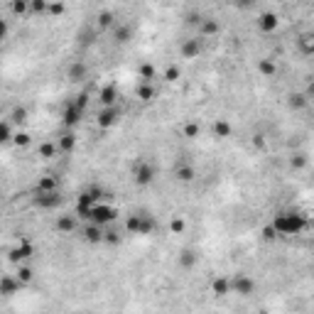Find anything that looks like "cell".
<instances>
[{"instance_id":"cell-1","label":"cell","mask_w":314,"mask_h":314,"mask_svg":"<svg viewBox=\"0 0 314 314\" xmlns=\"http://www.w3.org/2000/svg\"><path fill=\"white\" fill-rule=\"evenodd\" d=\"M270 226L275 228L277 238H292V236H299L309 228V219H307V214H302L297 209H287V211L275 214Z\"/></svg>"},{"instance_id":"cell-2","label":"cell","mask_w":314,"mask_h":314,"mask_svg":"<svg viewBox=\"0 0 314 314\" xmlns=\"http://www.w3.org/2000/svg\"><path fill=\"white\" fill-rule=\"evenodd\" d=\"M86 106H89V93L86 91L79 93V96H74V98H69L67 103H64V111H62V125L67 130L79 128V123H81V118L86 113Z\"/></svg>"},{"instance_id":"cell-3","label":"cell","mask_w":314,"mask_h":314,"mask_svg":"<svg viewBox=\"0 0 314 314\" xmlns=\"http://www.w3.org/2000/svg\"><path fill=\"white\" fill-rule=\"evenodd\" d=\"M155 228H157L155 219L147 211H135L125 219V231L133 233V236H150Z\"/></svg>"},{"instance_id":"cell-4","label":"cell","mask_w":314,"mask_h":314,"mask_svg":"<svg viewBox=\"0 0 314 314\" xmlns=\"http://www.w3.org/2000/svg\"><path fill=\"white\" fill-rule=\"evenodd\" d=\"M115 219H118V209H115L113 204H108L106 199L93 204L89 209V214L84 216V221H91V224H98V226H108V224H113Z\"/></svg>"},{"instance_id":"cell-5","label":"cell","mask_w":314,"mask_h":314,"mask_svg":"<svg viewBox=\"0 0 314 314\" xmlns=\"http://www.w3.org/2000/svg\"><path fill=\"white\" fill-rule=\"evenodd\" d=\"M106 199V189L103 187H98V184H93L89 189H84L81 194H79V199H76V216L79 219H84L86 214H89V209L93 204L103 202Z\"/></svg>"},{"instance_id":"cell-6","label":"cell","mask_w":314,"mask_h":314,"mask_svg":"<svg viewBox=\"0 0 314 314\" xmlns=\"http://www.w3.org/2000/svg\"><path fill=\"white\" fill-rule=\"evenodd\" d=\"M157 177V167L152 160H147V157H142V160H135L133 165V182L137 187H147V184H152Z\"/></svg>"},{"instance_id":"cell-7","label":"cell","mask_w":314,"mask_h":314,"mask_svg":"<svg viewBox=\"0 0 314 314\" xmlns=\"http://www.w3.org/2000/svg\"><path fill=\"white\" fill-rule=\"evenodd\" d=\"M62 192L59 189H52V192H37L35 189V194H32V204L37 206V209H42V211H54V209H59L62 206Z\"/></svg>"},{"instance_id":"cell-8","label":"cell","mask_w":314,"mask_h":314,"mask_svg":"<svg viewBox=\"0 0 314 314\" xmlns=\"http://www.w3.org/2000/svg\"><path fill=\"white\" fill-rule=\"evenodd\" d=\"M255 290H258V282H255L250 275H246V272H236V275L231 277V292L248 297V294H253Z\"/></svg>"},{"instance_id":"cell-9","label":"cell","mask_w":314,"mask_h":314,"mask_svg":"<svg viewBox=\"0 0 314 314\" xmlns=\"http://www.w3.org/2000/svg\"><path fill=\"white\" fill-rule=\"evenodd\" d=\"M120 106L115 103V106H103V111L98 113V118H96V125L101 128V130H111L113 125H118V120H120Z\"/></svg>"},{"instance_id":"cell-10","label":"cell","mask_w":314,"mask_h":314,"mask_svg":"<svg viewBox=\"0 0 314 314\" xmlns=\"http://www.w3.org/2000/svg\"><path fill=\"white\" fill-rule=\"evenodd\" d=\"M204 52V37H187L180 42V57L182 59H197Z\"/></svg>"},{"instance_id":"cell-11","label":"cell","mask_w":314,"mask_h":314,"mask_svg":"<svg viewBox=\"0 0 314 314\" xmlns=\"http://www.w3.org/2000/svg\"><path fill=\"white\" fill-rule=\"evenodd\" d=\"M35 255V246L27 241V238H23L18 246L10 250V263H15V265H23L25 260H30Z\"/></svg>"},{"instance_id":"cell-12","label":"cell","mask_w":314,"mask_h":314,"mask_svg":"<svg viewBox=\"0 0 314 314\" xmlns=\"http://www.w3.org/2000/svg\"><path fill=\"white\" fill-rule=\"evenodd\" d=\"M258 30L263 32V35H272L275 30H277V25H280V18H277V13H272V10H265V13H260L258 15Z\"/></svg>"},{"instance_id":"cell-13","label":"cell","mask_w":314,"mask_h":314,"mask_svg":"<svg viewBox=\"0 0 314 314\" xmlns=\"http://www.w3.org/2000/svg\"><path fill=\"white\" fill-rule=\"evenodd\" d=\"M133 35H135V27L133 25H128V23H115V27H113V42L115 45H128L130 40H133Z\"/></svg>"},{"instance_id":"cell-14","label":"cell","mask_w":314,"mask_h":314,"mask_svg":"<svg viewBox=\"0 0 314 314\" xmlns=\"http://www.w3.org/2000/svg\"><path fill=\"white\" fill-rule=\"evenodd\" d=\"M106 226H98V224H91L81 231V236H84V241L86 243H93V246H98V243H103L106 241V231H103Z\"/></svg>"},{"instance_id":"cell-15","label":"cell","mask_w":314,"mask_h":314,"mask_svg":"<svg viewBox=\"0 0 314 314\" xmlns=\"http://www.w3.org/2000/svg\"><path fill=\"white\" fill-rule=\"evenodd\" d=\"M175 180L182 182V184L194 182L197 180V170H194V165H189V162H180V165L175 167Z\"/></svg>"},{"instance_id":"cell-16","label":"cell","mask_w":314,"mask_h":314,"mask_svg":"<svg viewBox=\"0 0 314 314\" xmlns=\"http://www.w3.org/2000/svg\"><path fill=\"white\" fill-rule=\"evenodd\" d=\"M297 52L302 57H314V32H302L297 37Z\"/></svg>"},{"instance_id":"cell-17","label":"cell","mask_w":314,"mask_h":314,"mask_svg":"<svg viewBox=\"0 0 314 314\" xmlns=\"http://www.w3.org/2000/svg\"><path fill=\"white\" fill-rule=\"evenodd\" d=\"M20 287H25V285L18 280V275H15V277H13V275H5V277L0 280V294H3V297H10V294L20 292Z\"/></svg>"},{"instance_id":"cell-18","label":"cell","mask_w":314,"mask_h":314,"mask_svg":"<svg viewBox=\"0 0 314 314\" xmlns=\"http://www.w3.org/2000/svg\"><path fill=\"white\" fill-rule=\"evenodd\" d=\"M86 74H89V67H86L84 62H74V64H69V69H67V79L71 81V84L84 81V79H86Z\"/></svg>"},{"instance_id":"cell-19","label":"cell","mask_w":314,"mask_h":314,"mask_svg":"<svg viewBox=\"0 0 314 314\" xmlns=\"http://www.w3.org/2000/svg\"><path fill=\"white\" fill-rule=\"evenodd\" d=\"M287 106H290V111H304L307 106H309V98H307V93L304 91H292L290 96H287Z\"/></svg>"},{"instance_id":"cell-20","label":"cell","mask_w":314,"mask_h":314,"mask_svg":"<svg viewBox=\"0 0 314 314\" xmlns=\"http://www.w3.org/2000/svg\"><path fill=\"white\" fill-rule=\"evenodd\" d=\"M197 32H199V37H204V40H206V37H216V35L221 32V25L216 23L214 18H204L202 25L197 27Z\"/></svg>"},{"instance_id":"cell-21","label":"cell","mask_w":314,"mask_h":314,"mask_svg":"<svg viewBox=\"0 0 314 314\" xmlns=\"http://www.w3.org/2000/svg\"><path fill=\"white\" fill-rule=\"evenodd\" d=\"M98 101H101V106H115L118 103V89L113 84H106L98 91Z\"/></svg>"},{"instance_id":"cell-22","label":"cell","mask_w":314,"mask_h":314,"mask_svg":"<svg viewBox=\"0 0 314 314\" xmlns=\"http://www.w3.org/2000/svg\"><path fill=\"white\" fill-rule=\"evenodd\" d=\"M135 96L142 101V103H150L152 98L157 96V91H155V86L152 84H147V81H140L137 86H135Z\"/></svg>"},{"instance_id":"cell-23","label":"cell","mask_w":314,"mask_h":314,"mask_svg":"<svg viewBox=\"0 0 314 314\" xmlns=\"http://www.w3.org/2000/svg\"><path fill=\"white\" fill-rule=\"evenodd\" d=\"M54 228H57L59 233H74V231H76V216H71V214L59 216V219L54 221Z\"/></svg>"},{"instance_id":"cell-24","label":"cell","mask_w":314,"mask_h":314,"mask_svg":"<svg viewBox=\"0 0 314 314\" xmlns=\"http://www.w3.org/2000/svg\"><path fill=\"white\" fill-rule=\"evenodd\" d=\"M211 130H214V135H216L219 140H226V137L233 135V125H231L228 120H216V123L211 125Z\"/></svg>"},{"instance_id":"cell-25","label":"cell","mask_w":314,"mask_h":314,"mask_svg":"<svg viewBox=\"0 0 314 314\" xmlns=\"http://www.w3.org/2000/svg\"><path fill=\"white\" fill-rule=\"evenodd\" d=\"M96 20H98V30H113V27H115V23H118V18L113 15L111 10H101Z\"/></svg>"},{"instance_id":"cell-26","label":"cell","mask_w":314,"mask_h":314,"mask_svg":"<svg viewBox=\"0 0 314 314\" xmlns=\"http://www.w3.org/2000/svg\"><path fill=\"white\" fill-rule=\"evenodd\" d=\"M59 152H71L74 147H76V135H74V130H67V133L59 137Z\"/></svg>"},{"instance_id":"cell-27","label":"cell","mask_w":314,"mask_h":314,"mask_svg":"<svg viewBox=\"0 0 314 314\" xmlns=\"http://www.w3.org/2000/svg\"><path fill=\"white\" fill-rule=\"evenodd\" d=\"M211 290L214 294H219V297H224L231 292V277H216V280H211Z\"/></svg>"},{"instance_id":"cell-28","label":"cell","mask_w":314,"mask_h":314,"mask_svg":"<svg viewBox=\"0 0 314 314\" xmlns=\"http://www.w3.org/2000/svg\"><path fill=\"white\" fill-rule=\"evenodd\" d=\"M137 79H140V81L152 84V79H157V69L152 67V64H147V62H145V64H140V67H137Z\"/></svg>"},{"instance_id":"cell-29","label":"cell","mask_w":314,"mask_h":314,"mask_svg":"<svg viewBox=\"0 0 314 314\" xmlns=\"http://www.w3.org/2000/svg\"><path fill=\"white\" fill-rule=\"evenodd\" d=\"M258 71H260L263 76H275V74H277V64H275V59L263 57V59L258 62Z\"/></svg>"},{"instance_id":"cell-30","label":"cell","mask_w":314,"mask_h":314,"mask_svg":"<svg viewBox=\"0 0 314 314\" xmlns=\"http://www.w3.org/2000/svg\"><path fill=\"white\" fill-rule=\"evenodd\" d=\"M35 189H37V192H52V189H59V182H57V177L47 175V177H40Z\"/></svg>"},{"instance_id":"cell-31","label":"cell","mask_w":314,"mask_h":314,"mask_svg":"<svg viewBox=\"0 0 314 314\" xmlns=\"http://www.w3.org/2000/svg\"><path fill=\"white\" fill-rule=\"evenodd\" d=\"M49 3L52 0H30V13L32 15H49Z\"/></svg>"},{"instance_id":"cell-32","label":"cell","mask_w":314,"mask_h":314,"mask_svg":"<svg viewBox=\"0 0 314 314\" xmlns=\"http://www.w3.org/2000/svg\"><path fill=\"white\" fill-rule=\"evenodd\" d=\"M10 10H13V15L23 18V15L30 13V0H13V3H10Z\"/></svg>"},{"instance_id":"cell-33","label":"cell","mask_w":314,"mask_h":314,"mask_svg":"<svg viewBox=\"0 0 314 314\" xmlns=\"http://www.w3.org/2000/svg\"><path fill=\"white\" fill-rule=\"evenodd\" d=\"M182 135H184V137H189V140L199 137V123H194V120H187V123H184V128H182Z\"/></svg>"},{"instance_id":"cell-34","label":"cell","mask_w":314,"mask_h":314,"mask_svg":"<svg viewBox=\"0 0 314 314\" xmlns=\"http://www.w3.org/2000/svg\"><path fill=\"white\" fill-rule=\"evenodd\" d=\"M57 152H59V145H54V142H42L40 145V157H45V160H52Z\"/></svg>"},{"instance_id":"cell-35","label":"cell","mask_w":314,"mask_h":314,"mask_svg":"<svg viewBox=\"0 0 314 314\" xmlns=\"http://www.w3.org/2000/svg\"><path fill=\"white\" fill-rule=\"evenodd\" d=\"M67 13V5L62 0H52L49 3V18H62Z\"/></svg>"},{"instance_id":"cell-36","label":"cell","mask_w":314,"mask_h":314,"mask_svg":"<svg viewBox=\"0 0 314 314\" xmlns=\"http://www.w3.org/2000/svg\"><path fill=\"white\" fill-rule=\"evenodd\" d=\"M180 76H182V71H180L177 64H170V67L165 69V74H162V79H165V81H170V84H175Z\"/></svg>"},{"instance_id":"cell-37","label":"cell","mask_w":314,"mask_h":314,"mask_svg":"<svg viewBox=\"0 0 314 314\" xmlns=\"http://www.w3.org/2000/svg\"><path fill=\"white\" fill-rule=\"evenodd\" d=\"M32 277H35L32 268H27V265H18V280H20L23 285H30V282H32Z\"/></svg>"},{"instance_id":"cell-38","label":"cell","mask_w":314,"mask_h":314,"mask_svg":"<svg viewBox=\"0 0 314 314\" xmlns=\"http://www.w3.org/2000/svg\"><path fill=\"white\" fill-rule=\"evenodd\" d=\"M290 167L294 170V172H299V170H304L307 167V157L302 155V152H294V155L290 157Z\"/></svg>"},{"instance_id":"cell-39","label":"cell","mask_w":314,"mask_h":314,"mask_svg":"<svg viewBox=\"0 0 314 314\" xmlns=\"http://www.w3.org/2000/svg\"><path fill=\"white\" fill-rule=\"evenodd\" d=\"M15 135H13V125H10V118H5L3 120V125H0V140L3 142H10Z\"/></svg>"},{"instance_id":"cell-40","label":"cell","mask_w":314,"mask_h":314,"mask_svg":"<svg viewBox=\"0 0 314 314\" xmlns=\"http://www.w3.org/2000/svg\"><path fill=\"white\" fill-rule=\"evenodd\" d=\"M180 265L184 270L194 268V265H197V255H194V253H189V250H184V253L180 255Z\"/></svg>"},{"instance_id":"cell-41","label":"cell","mask_w":314,"mask_h":314,"mask_svg":"<svg viewBox=\"0 0 314 314\" xmlns=\"http://www.w3.org/2000/svg\"><path fill=\"white\" fill-rule=\"evenodd\" d=\"M184 228H187V221H184L182 216H177V219L170 221V231H172V233H184Z\"/></svg>"},{"instance_id":"cell-42","label":"cell","mask_w":314,"mask_h":314,"mask_svg":"<svg viewBox=\"0 0 314 314\" xmlns=\"http://www.w3.org/2000/svg\"><path fill=\"white\" fill-rule=\"evenodd\" d=\"M25 118H27V108H23V106H18L15 111L10 113V120H13V123H25Z\"/></svg>"},{"instance_id":"cell-43","label":"cell","mask_w":314,"mask_h":314,"mask_svg":"<svg viewBox=\"0 0 314 314\" xmlns=\"http://www.w3.org/2000/svg\"><path fill=\"white\" fill-rule=\"evenodd\" d=\"M255 3L258 0H231V5L236 10H250V8H255Z\"/></svg>"},{"instance_id":"cell-44","label":"cell","mask_w":314,"mask_h":314,"mask_svg":"<svg viewBox=\"0 0 314 314\" xmlns=\"http://www.w3.org/2000/svg\"><path fill=\"white\" fill-rule=\"evenodd\" d=\"M13 140H15V145H18V147H27V145L32 142V140H30V135H27V133H20V130L15 133V137H13Z\"/></svg>"},{"instance_id":"cell-45","label":"cell","mask_w":314,"mask_h":314,"mask_svg":"<svg viewBox=\"0 0 314 314\" xmlns=\"http://www.w3.org/2000/svg\"><path fill=\"white\" fill-rule=\"evenodd\" d=\"M260 233H263V241H275V238H277V233H275V228H272V226H265V228H263V231H260Z\"/></svg>"},{"instance_id":"cell-46","label":"cell","mask_w":314,"mask_h":314,"mask_svg":"<svg viewBox=\"0 0 314 314\" xmlns=\"http://www.w3.org/2000/svg\"><path fill=\"white\" fill-rule=\"evenodd\" d=\"M106 243H111V246L120 243V236H118L115 231H106Z\"/></svg>"},{"instance_id":"cell-47","label":"cell","mask_w":314,"mask_h":314,"mask_svg":"<svg viewBox=\"0 0 314 314\" xmlns=\"http://www.w3.org/2000/svg\"><path fill=\"white\" fill-rule=\"evenodd\" d=\"M304 93H307V98H309V101L314 98V76L309 79V81H307V86H304Z\"/></svg>"},{"instance_id":"cell-48","label":"cell","mask_w":314,"mask_h":314,"mask_svg":"<svg viewBox=\"0 0 314 314\" xmlns=\"http://www.w3.org/2000/svg\"><path fill=\"white\" fill-rule=\"evenodd\" d=\"M253 145L263 150V147H265V140H263V135H253Z\"/></svg>"},{"instance_id":"cell-49","label":"cell","mask_w":314,"mask_h":314,"mask_svg":"<svg viewBox=\"0 0 314 314\" xmlns=\"http://www.w3.org/2000/svg\"><path fill=\"white\" fill-rule=\"evenodd\" d=\"M307 231H312L314 233V219H309V228H307Z\"/></svg>"},{"instance_id":"cell-50","label":"cell","mask_w":314,"mask_h":314,"mask_svg":"<svg viewBox=\"0 0 314 314\" xmlns=\"http://www.w3.org/2000/svg\"><path fill=\"white\" fill-rule=\"evenodd\" d=\"M123 3H130V0H123Z\"/></svg>"}]
</instances>
